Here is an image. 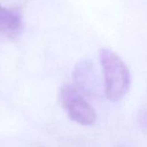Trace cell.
<instances>
[{
    "mask_svg": "<svg viewBox=\"0 0 147 147\" xmlns=\"http://www.w3.org/2000/svg\"><path fill=\"white\" fill-rule=\"evenodd\" d=\"M99 57L104 76L106 96L112 102L119 101L130 90V71L124 61L109 49H102Z\"/></svg>",
    "mask_w": 147,
    "mask_h": 147,
    "instance_id": "6da1fadb",
    "label": "cell"
},
{
    "mask_svg": "<svg viewBox=\"0 0 147 147\" xmlns=\"http://www.w3.org/2000/svg\"><path fill=\"white\" fill-rule=\"evenodd\" d=\"M60 100L68 117L82 125H92L97 115L94 107L87 101L76 86L66 84L60 90Z\"/></svg>",
    "mask_w": 147,
    "mask_h": 147,
    "instance_id": "7a4b0ae2",
    "label": "cell"
},
{
    "mask_svg": "<svg viewBox=\"0 0 147 147\" xmlns=\"http://www.w3.org/2000/svg\"><path fill=\"white\" fill-rule=\"evenodd\" d=\"M21 30L20 14L14 10L0 6V39L12 40L20 34Z\"/></svg>",
    "mask_w": 147,
    "mask_h": 147,
    "instance_id": "3957f363",
    "label": "cell"
},
{
    "mask_svg": "<svg viewBox=\"0 0 147 147\" xmlns=\"http://www.w3.org/2000/svg\"><path fill=\"white\" fill-rule=\"evenodd\" d=\"M115 147H131V146L126 144L125 143H120V144H118Z\"/></svg>",
    "mask_w": 147,
    "mask_h": 147,
    "instance_id": "8992f818",
    "label": "cell"
},
{
    "mask_svg": "<svg viewBox=\"0 0 147 147\" xmlns=\"http://www.w3.org/2000/svg\"><path fill=\"white\" fill-rule=\"evenodd\" d=\"M74 80L80 91L89 92L96 81L92 62L88 60L80 61L74 70Z\"/></svg>",
    "mask_w": 147,
    "mask_h": 147,
    "instance_id": "277c9868",
    "label": "cell"
},
{
    "mask_svg": "<svg viewBox=\"0 0 147 147\" xmlns=\"http://www.w3.org/2000/svg\"><path fill=\"white\" fill-rule=\"evenodd\" d=\"M138 123L140 126L147 131V107L140 110L138 113Z\"/></svg>",
    "mask_w": 147,
    "mask_h": 147,
    "instance_id": "5b68a950",
    "label": "cell"
}]
</instances>
